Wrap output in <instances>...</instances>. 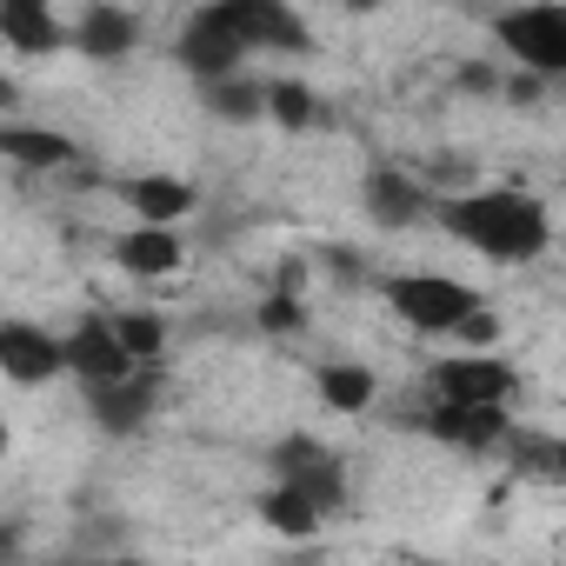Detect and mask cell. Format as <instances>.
<instances>
[{
  "label": "cell",
  "instance_id": "obj_1",
  "mask_svg": "<svg viewBox=\"0 0 566 566\" xmlns=\"http://www.w3.org/2000/svg\"><path fill=\"white\" fill-rule=\"evenodd\" d=\"M433 227L447 240H460L467 253L480 260H500V266H526L553 247V213L539 193H520V187H473V193H453L440 200Z\"/></svg>",
  "mask_w": 566,
  "mask_h": 566
},
{
  "label": "cell",
  "instance_id": "obj_2",
  "mask_svg": "<svg viewBox=\"0 0 566 566\" xmlns=\"http://www.w3.org/2000/svg\"><path fill=\"white\" fill-rule=\"evenodd\" d=\"M380 301H387V314L407 327V334H427V340H447V334H460L486 301L467 287V280H453V273H427V266H413V273H387L380 280Z\"/></svg>",
  "mask_w": 566,
  "mask_h": 566
},
{
  "label": "cell",
  "instance_id": "obj_3",
  "mask_svg": "<svg viewBox=\"0 0 566 566\" xmlns=\"http://www.w3.org/2000/svg\"><path fill=\"white\" fill-rule=\"evenodd\" d=\"M486 34L493 48L520 67V74H539V81H566V8L559 0H526V8H500L486 14Z\"/></svg>",
  "mask_w": 566,
  "mask_h": 566
},
{
  "label": "cell",
  "instance_id": "obj_4",
  "mask_svg": "<svg viewBox=\"0 0 566 566\" xmlns=\"http://www.w3.org/2000/svg\"><path fill=\"white\" fill-rule=\"evenodd\" d=\"M360 213L380 227V233H413L440 213V193L420 180V167L407 160H374L360 174Z\"/></svg>",
  "mask_w": 566,
  "mask_h": 566
},
{
  "label": "cell",
  "instance_id": "obj_5",
  "mask_svg": "<svg viewBox=\"0 0 566 566\" xmlns=\"http://www.w3.org/2000/svg\"><path fill=\"white\" fill-rule=\"evenodd\" d=\"M266 473H273L280 486H301V493H314V500L327 506V520L347 506V467H340V453H334L321 433H307V427L280 433V440L266 447Z\"/></svg>",
  "mask_w": 566,
  "mask_h": 566
},
{
  "label": "cell",
  "instance_id": "obj_6",
  "mask_svg": "<svg viewBox=\"0 0 566 566\" xmlns=\"http://www.w3.org/2000/svg\"><path fill=\"white\" fill-rule=\"evenodd\" d=\"M134 374H140V360L120 347L114 314H87V321H74V327H67V380H74L87 400L114 394V387H120V380H134Z\"/></svg>",
  "mask_w": 566,
  "mask_h": 566
},
{
  "label": "cell",
  "instance_id": "obj_7",
  "mask_svg": "<svg viewBox=\"0 0 566 566\" xmlns=\"http://www.w3.org/2000/svg\"><path fill=\"white\" fill-rule=\"evenodd\" d=\"M427 387H433L440 407H506L520 374H513L506 354H447V360L427 367Z\"/></svg>",
  "mask_w": 566,
  "mask_h": 566
},
{
  "label": "cell",
  "instance_id": "obj_8",
  "mask_svg": "<svg viewBox=\"0 0 566 566\" xmlns=\"http://www.w3.org/2000/svg\"><path fill=\"white\" fill-rule=\"evenodd\" d=\"M174 67L193 74L200 87H213V81H227V74H247V48H240V34L220 21V0H213V8H193V14L180 21V34H174Z\"/></svg>",
  "mask_w": 566,
  "mask_h": 566
},
{
  "label": "cell",
  "instance_id": "obj_9",
  "mask_svg": "<svg viewBox=\"0 0 566 566\" xmlns=\"http://www.w3.org/2000/svg\"><path fill=\"white\" fill-rule=\"evenodd\" d=\"M220 21L240 34L247 54H307V21L287 0H220Z\"/></svg>",
  "mask_w": 566,
  "mask_h": 566
},
{
  "label": "cell",
  "instance_id": "obj_10",
  "mask_svg": "<svg viewBox=\"0 0 566 566\" xmlns=\"http://www.w3.org/2000/svg\"><path fill=\"white\" fill-rule=\"evenodd\" d=\"M0 374L14 387L67 380V334H48L41 321H8L0 327Z\"/></svg>",
  "mask_w": 566,
  "mask_h": 566
},
{
  "label": "cell",
  "instance_id": "obj_11",
  "mask_svg": "<svg viewBox=\"0 0 566 566\" xmlns=\"http://www.w3.org/2000/svg\"><path fill=\"white\" fill-rule=\"evenodd\" d=\"M413 427L427 440L453 447V453H506V440H513V413L506 407H440L433 400Z\"/></svg>",
  "mask_w": 566,
  "mask_h": 566
},
{
  "label": "cell",
  "instance_id": "obj_12",
  "mask_svg": "<svg viewBox=\"0 0 566 566\" xmlns=\"http://www.w3.org/2000/svg\"><path fill=\"white\" fill-rule=\"evenodd\" d=\"M114 193L134 213V227H180L200 200L193 180H180V174H127V180H114Z\"/></svg>",
  "mask_w": 566,
  "mask_h": 566
},
{
  "label": "cell",
  "instance_id": "obj_13",
  "mask_svg": "<svg viewBox=\"0 0 566 566\" xmlns=\"http://www.w3.org/2000/svg\"><path fill=\"white\" fill-rule=\"evenodd\" d=\"M140 48V14L120 0H87L74 14V54L81 61H127Z\"/></svg>",
  "mask_w": 566,
  "mask_h": 566
},
{
  "label": "cell",
  "instance_id": "obj_14",
  "mask_svg": "<svg viewBox=\"0 0 566 566\" xmlns=\"http://www.w3.org/2000/svg\"><path fill=\"white\" fill-rule=\"evenodd\" d=\"M94 407V420H101V433H114V440H134L154 413H160V367H140L134 380H120L114 394H101V400H87Z\"/></svg>",
  "mask_w": 566,
  "mask_h": 566
},
{
  "label": "cell",
  "instance_id": "obj_15",
  "mask_svg": "<svg viewBox=\"0 0 566 566\" xmlns=\"http://www.w3.org/2000/svg\"><path fill=\"white\" fill-rule=\"evenodd\" d=\"M0 41L14 54H61V48H74V21H61L41 0H8L0 8Z\"/></svg>",
  "mask_w": 566,
  "mask_h": 566
},
{
  "label": "cell",
  "instance_id": "obj_16",
  "mask_svg": "<svg viewBox=\"0 0 566 566\" xmlns=\"http://www.w3.org/2000/svg\"><path fill=\"white\" fill-rule=\"evenodd\" d=\"M180 260H187V247H180L174 227H127V233H114V266L134 273V280H167V273H180Z\"/></svg>",
  "mask_w": 566,
  "mask_h": 566
},
{
  "label": "cell",
  "instance_id": "obj_17",
  "mask_svg": "<svg viewBox=\"0 0 566 566\" xmlns=\"http://www.w3.org/2000/svg\"><path fill=\"white\" fill-rule=\"evenodd\" d=\"M253 513H260V526H266L273 539H321V526H327V506H321L314 493L280 486V480H266V493L253 500Z\"/></svg>",
  "mask_w": 566,
  "mask_h": 566
},
{
  "label": "cell",
  "instance_id": "obj_18",
  "mask_svg": "<svg viewBox=\"0 0 566 566\" xmlns=\"http://www.w3.org/2000/svg\"><path fill=\"white\" fill-rule=\"evenodd\" d=\"M0 160H14V167H28V174H61V167L81 160V147H74L67 134H54V127H21V120H8V127H0Z\"/></svg>",
  "mask_w": 566,
  "mask_h": 566
},
{
  "label": "cell",
  "instance_id": "obj_19",
  "mask_svg": "<svg viewBox=\"0 0 566 566\" xmlns=\"http://www.w3.org/2000/svg\"><path fill=\"white\" fill-rule=\"evenodd\" d=\"M266 81L273 74H227V81H213V87H200V107L220 120V127H253V120H266Z\"/></svg>",
  "mask_w": 566,
  "mask_h": 566
},
{
  "label": "cell",
  "instance_id": "obj_20",
  "mask_svg": "<svg viewBox=\"0 0 566 566\" xmlns=\"http://www.w3.org/2000/svg\"><path fill=\"white\" fill-rule=\"evenodd\" d=\"M266 120L287 127V134H314V127H327V101L294 74H273L266 81Z\"/></svg>",
  "mask_w": 566,
  "mask_h": 566
},
{
  "label": "cell",
  "instance_id": "obj_21",
  "mask_svg": "<svg viewBox=\"0 0 566 566\" xmlns=\"http://www.w3.org/2000/svg\"><path fill=\"white\" fill-rule=\"evenodd\" d=\"M314 387H321V407H334V413H367L374 394H380L374 367H360V360H327L314 374Z\"/></svg>",
  "mask_w": 566,
  "mask_h": 566
},
{
  "label": "cell",
  "instance_id": "obj_22",
  "mask_svg": "<svg viewBox=\"0 0 566 566\" xmlns=\"http://www.w3.org/2000/svg\"><path fill=\"white\" fill-rule=\"evenodd\" d=\"M114 334H120V347H127L140 367H160V360H167V321H160L154 307H120V314H114Z\"/></svg>",
  "mask_w": 566,
  "mask_h": 566
},
{
  "label": "cell",
  "instance_id": "obj_23",
  "mask_svg": "<svg viewBox=\"0 0 566 566\" xmlns=\"http://www.w3.org/2000/svg\"><path fill=\"white\" fill-rule=\"evenodd\" d=\"M500 334H506V321H500L493 307H480V314H473L453 340H460V354H493V347H500Z\"/></svg>",
  "mask_w": 566,
  "mask_h": 566
},
{
  "label": "cell",
  "instance_id": "obj_24",
  "mask_svg": "<svg viewBox=\"0 0 566 566\" xmlns=\"http://www.w3.org/2000/svg\"><path fill=\"white\" fill-rule=\"evenodd\" d=\"M453 87H460V94H480V101H486V94L500 101V87H506V74H500L493 61H460V67H453Z\"/></svg>",
  "mask_w": 566,
  "mask_h": 566
},
{
  "label": "cell",
  "instance_id": "obj_25",
  "mask_svg": "<svg viewBox=\"0 0 566 566\" xmlns=\"http://www.w3.org/2000/svg\"><path fill=\"white\" fill-rule=\"evenodd\" d=\"M260 327L266 334H301V301L294 294H266L260 301Z\"/></svg>",
  "mask_w": 566,
  "mask_h": 566
},
{
  "label": "cell",
  "instance_id": "obj_26",
  "mask_svg": "<svg viewBox=\"0 0 566 566\" xmlns=\"http://www.w3.org/2000/svg\"><path fill=\"white\" fill-rule=\"evenodd\" d=\"M546 87H553V81H539V74H520V67H513V74H506V87H500V101L526 114V107H539V101H546Z\"/></svg>",
  "mask_w": 566,
  "mask_h": 566
},
{
  "label": "cell",
  "instance_id": "obj_27",
  "mask_svg": "<svg viewBox=\"0 0 566 566\" xmlns=\"http://www.w3.org/2000/svg\"><path fill=\"white\" fill-rule=\"evenodd\" d=\"M413 566H460V559H413Z\"/></svg>",
  "mask_w": 566,
  "mask_h": 566
},
{
  "label": "cell",
  "instance_id": "obj_28",
  "mask_svg": "<svg viewBox=\"0 0 566 566\" xmlns=\"http://www.w3.org/2000/svg\"><path fill=\"white\" fill-rule=\"evenodd\" d=\"M101 566H140V559H101Z\"/></svg>",
  "mask_w": 566,
  "mask_h": 566
},
{
  "label": "cell",
  "instance_id": "obj_29",
  "mask_svg": "<svg viewBox=\"0 0 566 566\" xmlns=\"http://www.w3.org/2000/svg\"><path fill=\"white\" fill-rule=\"evenodd\" d=\"M559 94H566V81H559Z\"/></svg>",
  "mask_w": 566,
  "mask_h": 566
}]
</instances>
